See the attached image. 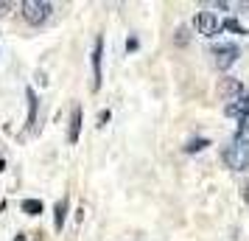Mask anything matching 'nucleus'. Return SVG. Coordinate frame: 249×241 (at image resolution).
Listing matches in <instances>:
<instances>
[{"label":"nucleus","instance_id":"4468645a","mask_svg":"<svg viewBox=\"0 0 249 241\" xmlns=\"http://www.w3.org/2000/svg\"><path fill=\"white\" fill-rule=\"evenodd\" d=\"M221 25H224L227 31H232V34H247V28H244V25L238 23V20H232V17H230V20H224Z\"/></svg>","mask_w":249,"mask_h":241},{"label":"nucleus","instance_id":"20e7f679","mask_svg":"<svg viewBox=\"0 0 249 241\" xmlns=\"http://www.w3.org/2000/svg\"><path fill=\"white\" fill-rule=\"evenodd\" d=\"M215 95H218L221 101L232 104V101H238V98H244L247 90H244V84H241L238 79H221L218 84H215Z\"/></svg>","mask_w":249,"mask_h":241},{"label":"nucleus","instance_id":"6e6552de","mask_svg":"<svg viewBox=\"0 0 249 241\" xmlns=\"http://www.w3.org/2000/svg\"><path fill=\"white\" fill-rule=\"evenodd\" d=\"M81 135V107L76 104L73 112H70V129H68V143H79Z\"/></svg>","mask_w":249,"mask_h":241},{"label":"nucleus","instance_id":"dca6fc26","mask_svg":"<svg viewBox=\"0 0 249 241\" xmlns=\"http://www.w3.org/2000/svg\"><path fill=\"white\" fill-rule=\"evenodd\" d=\"M107 121H109V110H104V112L98 115V127H104V124H107Z\"/></svg>","mask_w":249,"mask_h":241},{"label":"nucleus","instance_id":"0eeeda50","mask_svg":"<svg viewBox=\"0 0 249 241\" xmlns=\"http://www.w3.org/2000/svg\"><path fill=\"white\" fill-rule=\"evenodd\" d=\"M224 115L238 118V121H247V118H249V93L244 95V98L232 101V104H224Z\"/></svg>","mask_w":249,"mask_h":241},{"label":"nucleus","instance_id":"2eb2a0df","mask_svg":"<svg viewBox=\"0 0 249 241\" xmlns=\"http://www.w3.org/2000/svg\"><path fill=\"white\" fill-rule=\"evenodd\" d=\"M126 51H137V39H135V37H129V39H126Z\"/></svg>","mask_w":249,"mask_h":241},{"label":"nucleus","instance_id":"39448f33","mask_svg":"<svg viewBox=\"0 0 249 241\" xmlns=\"http://www.w3.org/2000/svg\"><path fill=\"white\" fill-rule=\"evenodd\" d=\"M193 28L202 37H215L221 31V23H218V17H215L213 12H199L193 17Z\"/></svg>","mask_w":249,"mask_h":241},{"label":"nucleus","instance_id":"f257e3e1","mask_svg":"<svg viewBox=\"0 0 249 241\" xmlns=\"http://www.w3.org/2000/svg\"><path fill=\"white\" fill-rule=\"evenodd\" d=\"M221 160H224L227 168H232V171H247L249 168V138H232L230 143L224 146L221 151Z\"/></svg>","mask_w":249,"mask_h":241},{"label":"nucleus","instance_id":"1a4fd4ad","mask_svg":"<svg viewBox=\"0 0 249 241\" xmlns=\"http://www.w3.org/2000/svg\"><path fill=\"white\" fill-rule=\"evenodd\" d=\"M25 98H28V124H25V127H28V132H34L36 129V110H39V101H36V93L31 90V87L25 90Z\"/></svg>","mask_w":249,"mask_h":241},{"label":"nucleus","instance_id":"9d476101","mask_svg":"<svg viewBox=\"0 0 249 241\" xmlns=\"http://www.w3.org/2000/svg\"><path fill=\"white\" fill-rule=\"evenodd\" d=\"M65 219H68V199H59L56 207H53V227L62 230L65 227Z\"/></svg>","mask_w":249,"mask_h":241},{"label":"nucleus","instance_id":"f03ea898","mask_svg":"<svg viewBox=\"0 0 249 241\" xmlns=\"http://www.w3.org/2000/svg\"><path fill=\"white\" fill-rule=\"evenodd\" d=\"M20 12H23L25 23L31 25H42L51 17V12H53V6L48 3V0H23L20 3Z\"/></svg>","mask_w":249,"mask_h":241},{"label":"nucleus","instance_id":"a211bd4d","mask_svg":"<svg viewBox=\"0 0 249 241\" xmlns=\"http://www.w3.org/2000/svg\"><path fill=\"white\" fill-rule=\"evenodd\" d=\"M241 196H244V202L249 205V180H247V185H244V194H241Z\"/></svg>","mask_w":249,"mask_h":241},{"label":"nucleus","instance_id":"423d86ee","mask_svg":"<svg viewBox=\"0 0 249 241\" xmlns=\"http://www.w3.org/2000/svg\"><path fill=\"white\" fill-rule=\"evenodd\" d=\"M101 56L104 37H95V45H92V90H101Z\"/></svg>","mask_w":249,"mask_h":241},{"label":"nucleus","instance_id":"f8f14e48","mask_svg":"<svg viewBox=\"0 0 249 241\" xmlns=\"http://www.w3.org/2000/svg\"><path fill=\"white\" fill-rule=\"evenodd\" d=\"M20 207H23L28 216H39V213H42V202H39V199H25Z\"/></svg>","mask_w":249,"mask_h":241},{"label":"nucleus","instance_id":"f3484780","mask_svg":"<svg viewBox=\"0 0 249 241\" xmlns=\"http://www.w3.org/2000/svg\"><path fill=\"white\" fill-rule=\"evenodd\" d=\"M9 9H12V3H0V17H6V14H9Z\"/></svg>","mask_w":249,"mask_h":241},{"label":"nucleus","instance_id":"ddd939ff","mask_svg":"<svg viewBox=\"0 0 249 241\" xmlns=\"http://www.w3.org/2000/svg\"><path fill=\"white\" fill-rule=\"evenodd\" d=\"M204 146H210V140H207V138H193L191 143H188V146H185V151H188V154H193V151L204 149Z\"/></svg>","mask_w":249,"mask_h":241},{"label":"nucleus","instance_id":"6ab92c4d","mask_svg":"<svg viewBox=\"0 0 249 241\" xmlns=\"http://www.w3.org/2000/svg\"><path fill=\"white\" fill-rule=\"evenodd\" d=\"M14 241H25V236H23V233H20V236H17V239H14Z\"/></svg>","mask_w":249,"mask_h":241},{"label":"nucleus","instance_id":"7ed1b4c3","mask_svg":"<svg viewBox=\"0 0 249 241\" xmlns=\"http://www.w3.org/2000/svg\"><path fill=\"white\" fill-rule=\"evenodd\" d=\"M213 65L218 70H230L232 65L238 62V56H241V48L232 45V42H224V45H213Z\"/></svg>","mask_w":249,"mask_h":241},{"label":"nucleus","instance_id":"9b49d317","mask_svg":"<svg viewBox=\"0 0 249 241\" xmlns=\"http://www.w3.org/2000/svg\"><path fill=\"white\" fill-rule=\"evenodd\" d=\"M188 42H191V28H188V25H179V28L174 31V45L185 48Z\"/></svg>","mask_w":249,"mask_h":241}]
</instances>
